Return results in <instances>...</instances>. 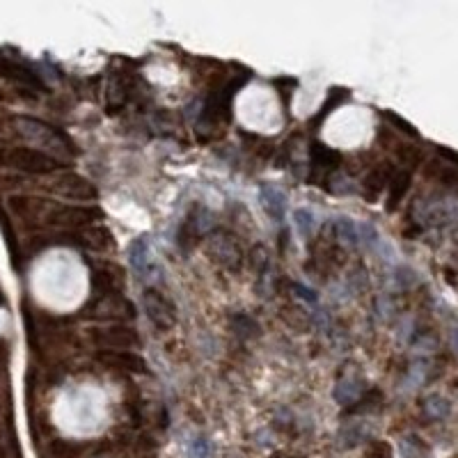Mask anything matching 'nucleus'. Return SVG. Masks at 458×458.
Listing matches in <instances>:
<instances>
[{"instance_id":"obj_1","label":"nucleus","mask_w":458,"mask_h":458,"mask_svg":"<svg viewBox=\"0 0 458 458\" xmlns=\"http://www.w3.org/2000/svg\"><path fill=\"white\" fill-rule=\"evenodd\" d=\"M0 165L28 174H53L64 168L53 154L35 147H0Z\"/></svg>"},{"instance_id":"obj_3","label":"nucleus","mask_w":458,"mask_h":458,"mask_svg":"<svg viewBox=\"0 0 458 458\" xmlns=\"http://www.w3.org/2000/svg\"><path fill=\"white\" fill-rule=\"evenodd\" d=\"M142 307H144L147 319L159 330H163V333H168V330H172L174 324H177V309H174L172 300L165 294H161L159 289H144Z\"/></svg>"},{"instance_id":"obj_6","label":"nucleus","mask_w":458,"mask_h":458,"mask_svg":"<svg viewBox=\"0 0 458 458\" xmlns=\"http://www.w3.org/2000/svg\"><path fill=\"white\" fill-rule=\"evenodd\" d=\"M94 339L99 344H103V350H129L140 344V337L131 328H124V326L103 328L94 335Z\"/></svg>"},{"instance_id":"obj_2","label":"nucleus","mask_w":458,"mask_h":458,"mask_svg":"<svg viewBox=\"0 0 458 458\" xmlns=\"http://www.w3.org/2000/svg\"><path fill=\"white\" fill-rule=\"evenodd\" d=\"M18 124V133L25 135V138L35 140L37 144H42V147H51L53 151H64V154H76L74 144L64 138L60 131H55L53 126H48L39 120H30V117H21V120L16 122Z\"/></svg>"},{"instance_id":"obj_12","label":"nucleus","mask_w":458,"mask_h":458,"mask_svg":"<svg viewBox=\"0 0 458 458\" xmlns=\"http://www.w3.org/2000/svg\"><path fill=\"white\" fill-rule=\"evenodd\" d=\"M387 183V170H374V172H369L367 174V179L362 183V188H365V197L367 200H376V195L383 190V186Z\"/></svg>"},{"instance_id":"obj_8","label":"nucleus","mask_w":458,"mask_h":458,"mask_svg":"<svg viewBox=\"0 0 458 458\" xmlns=\"http://www.w3.org/2000/svg\"><path fill=\"white\" fill-rule=\"evenodd\" d=\"M76 243L78 246H83L87 250H94V252H103V250H108L113 246V239H110V231L105 229L103 225H90V227H85V229H78L76 231Z\"/></svg>"},{"instance_id":"obj_11","label":"nucleus","mask_w":458,"mask_h":458,"mask_svg":"<svg viewBox=\"0 0 458 458\" xmlns=\"http://www.w3.org/2000/svg\"><path fill=\"white\" fill-rule=\"evenodd\" d=\"M81 454H83V445L76 440H62V437H57V440L51 442L53 458H81Z\"/></svg>"},{"instance_id":"obj_15","label":"nucleus","mask_w":458,"mask_h":458,"mask_svg":"<svg viewBox=\"0 0 458 458\" xmlns=\"http://www.w3.org/2000/svg\"><path fill=\"white\" fill-rule=\"evenodd\" d=\"M296 218H298V225H300V231H307L309 234V227H311V213L309 211H303L300 209L298 213H296Z\"/></svg>"},{"instance_id":"obj_5","label":"nucleus","mask_w":458,"mask_h":458,"mask_svg":"<svg viewBox=\"0 0 458 458\" xmlns=\"http://www.w3.org/2000/svg\"><path fill=\"white\" fill-rule=\"evenodd\" d=\"M53 190L57 195H62L64 200H74V202H92L96 197V188L87 179L78 177V174H64L62 179H57L53 183Z\"/></svg>"},{"instance_id":"obj_16","label":"nucleus","mask_w":458,"mask_h":458,"mask_svg":"<svg viewBox=\"0 0 458 458\" xmlns=\"http://www.w3.org/2000/svg\"><path fill=\"white\" fill-rule=\"evenodd\" d=\"M0 458H7V454H5V450H0Z\"/></svg>"},{"instance_id":"obj_14","label":"nucleus","mask_w":458,"mask_h":458,"mask_svg":"<svg viewBox=\"0 0 458 458\" xmlns=\"http://www.w3.org/2000/svg\"><path fill=\"white\" fill-rule=\"evenodd\" d=\"M365 458H392V447L383 440H374L367 447Z\"/></svg>"},{"instance_id":"obj_4","label":"nucleus","mask_w":458,"mask_h":458,"mask_svg":"<svg viewBox=\"0 0 458 458\" xmlns=\"http://www.w3.org/2000/svg\"><path fill=\"white\" fill-rule=\"evenodd\" d=\"M0 76H5L7 81H14L16 85H21L30 92L44 90V81L30 69V67L18 60H12V57H7V55H0Z\"/></svg>"},{"instance_id":"obj_7","label":"nucleus","mask_w":458,"mask_h":458,"mask_svg":"<svg viewBox=\"0 0 458 458\" xmlns=\"http://www.w3.org/2000/svg\"><path fill=\"white\" fill-rule=\"evenodd\" d=\"M99 362L108 365L113 369H122V372H131V374L147 372L144 360L138 353H133V350H101Z\"/></svg>"},{"instance_id":"obj_10","label":"nucleus","mask_w":458,"mask_h":458,"mask_svg":"<svg viewBox=\"0 0 458 458\" xmlns=\"http://www.w3.org/2000/svg\"><path fill=\"white\" fill-rule=\"evenodd\" d=\"M261 202H264V209L273 220H282L285 216V195L273 186L261 188Z\"/></svg>"},{"instance_id":"obj_9","label":"nucleus","mask_w":458,"mask_h":458,"mask_svg":"<svg viewBox=\"0 0 458 458\" xmlns=\"http://www.w3.org/2000/svg\"><path fill=\"white\" fill-rule=\"evenodd\" d=\"M129 259H131V266L138 273V277H149L151 273V257H149V246L144 239H135L129 248Z\"/></svg>"},{"instance_id":"obj_13","label":"nucleus","mask_w":458,"mask_h":458,"mask_svg":"<svg viewBox=\"0 0 458 458\" xmlns=\"http://www.w3.org/2000/svg\"><path fill=\"white\" fill-rule=\"evenodd\" d=\"M411 172H399L392 181V190H389V209H394L399 202L403 200V195L411 188Z\"/></svg>"}]
</instances>
